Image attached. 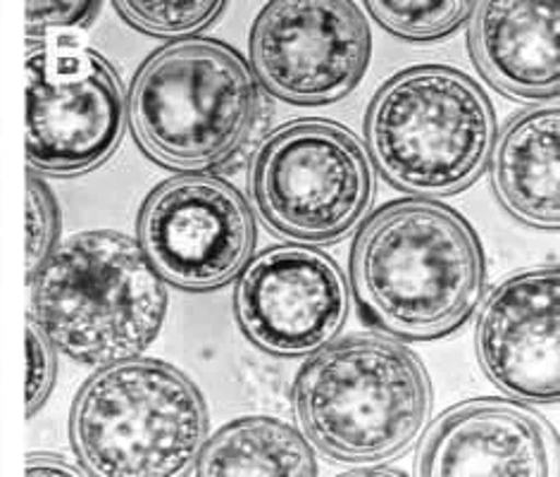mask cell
<instances>
[{
  "instance_id": "2",
  "label": "cell",
  "mask_w": 560,
  "mask_h": 477,
  "mask_svg": "<svg viewBox=\"0 0 560 477\" xmlns=\"http://www.w3.org/2000/svg\"><path fill=\"white\" fill-rule=\"evenodd\" d=\"M432 414V382L401 339L375 333L329 341L293 382V416L319 454L349 466L404 456Z\"/></svg>"
},
{
  "instance_id": "21",
  "label": "cell",
  "mask_w": 560,
  "mask_h": 477,
  "mask_svg": "<svg viewBox=\"0 0 560 477\" xmlns=\"http://www.w3.org/2000/svg\"><path fill=\"white\" fill-rule=\"evenodd\" d=\"M96 0H74V3H26V34L30 42H44L50 34L84 32L98 18Z\"/></svg>"
},
{
  "instance_id": "4",
  "label": "cell",
  "mask_w": 560,
  "mask_h": 477,
  "mask_svg": "<svg viewBox=\"0 0 560 477\" xmlns=\"http://www.w3.org/2000/svg\"><path fill=\"white\" fill-rule=\"evenodd\" d=\"M497 113L485 89L451 65H412L377 89L365 113L370 161L418 198L463 194L485 175Z\"/></svg>"
},
{
  "instance_id": "16",
  "label": "cell",
  "mask_w": 560,
  "mask_h": 477,
  "mask_svg": "<svg viewBox=\"0 0 560 477\" xmlns=\"http://www.w3.org/2000/svg\"><path fill=\"white\" fill-rule=\"evenodd\" d=\"M198 477H315L313 446L287 422L238 418L203 442L194 461Z\"/></svg>"
},
{
  "instance_id": "14",
  "label": "cell",
  "mask_w": 560,
  "mask_h": 477,
  "mask_svg": "<svg viewBox=\"0 0 560 477\" xmlns=\"http://www.w3.org/2000/svg\"><path fill=\"white\" fill-rule=\"evenodd\" d=\"M560 5L537 0H485L470 15V56L503 96L556 101L560 91Z\"/></svg>"
},
{
  "instance_id": "11",
  "label": "cell",
  "mask_w": 560,
  "mask_h": 477,
  "mask_svg": "<svg viewBox=\"0 0 560 477\" xmlns=\"http://www.w3.org/2000/svg\"><path fill=\"white\" fill-rule=\"evenodd\" d=\"M349 282L325 251L279 244L250 258L234 289V313L256 347L279 358L313 356L349 321Z\"/></svg>"
},
{
  "instance_id": "7",
  "label": "cell",
  "mask_w": 560,
  "mask_h": 477,
  "mask_svg": "<svg viewBox=\"0 0 560 477\" xmlns=\"http://www.w3.org/2000/svg\"><path fill=\"white\" fill-rule=\"evenodd\" d=\"M248 184L265 228L303 246L341 242L375 201L365 146L329 119H296L272 131L253 155Z\"/></svg>"
},
{
  "instance_id": "15",
  "label": "cell",
  "mask_w": 560,
  "mask_h": 477,
  "mask_svg": "<svg viewBox=\"0 0 560 477\" xmlns=\"http://www.w3.org/2000/svg\"><path fill=\"white\" fill-rule=\"evenodd\" d=\"M560 110L532 105L511 117L493 141L489 167L499 203L535 230L560 228Z\"/></svg>"
},
{
  "instance_id": "23",
  "label": "cell",
  "mask_w": 560,
  "mask_h": 477,
  "mask_svg": "<svg viewBox=\"0 0 560 477\" xmlns=\"http://www.w3.org/2000/svg\"><path fill=\"white\" fill-rule=\"evenodd\" d=\"M343 475H360V477H365V475H394V477H404L406 473L404 470H392V468H375V470H370V468H358V470H346Z\"/></svg>"
},
{
  "instance_id": "19",
  "label": "cell",
  "mask_w": 560,
  "mask_h": 477,
  "mask_svg": "<svg viewBox=\"0 0 560 477\" xmlns=\"http://www.w3.org/2000/svg\"><path fill=\"white\" fill-rule=\"evenodd\" d=\"M60 206L56 194L34 170L26 172V282L44 268L60 238Z\"/></svg>"
},
{
  "instance_id": "10",
  "label": "cell",
  "mask_w": 560,
  "mask_h": 477,
  "mask_svg": "<svg viewBox=\"0 0 560 477\" xmlns=\"http://www.w3.org/2000/svg\"><path fill=\"white\" fill-rule=\"evenodd\" d=\"M250 70L275 98L317 108L331 105L363 82L370 26L349 0H275L253 22Z\"/></svg>"
},
{
  "instance_id": "8",
  "label": "cell",
  "mask_w": 560,
  "mask_h": 477,
  "mask_svg": "<svg viewBox=\"0 0 560 477\" xmlns=\"http://www.w3.org/2000/svg\"><path fill=\"white\" fill-rule=\"evenodd\" d=\"M127 129V98L115 70L72 32L26 50V161L77 177L108 163Z\"/></svg>"
},
{
  "instance_id": "1",
  "label": "cell",
  "mask_w": 560,
  "mask_h": 477,
  "mask_svg": "<svg viewBox=\"0 0 560 477\" xmlns=\"http://www.w3.org/2000/svg\"><path fill=\"white\" fill-rule=\"evenodd\" d=\"M479 234L436 198L375 210L351 248V291L360 315L386 335L432 341L470 321L485 296Z\"/></svg>"
},
{
  "instance_id": "18",
  "label": "cell",
  "mask_w": 560,
  "mask_h": 477,
  "mask_svg": "<svg viewBox=\"0 0 560 477\" xmlns=\"http://www.w3.org/2000/svg\"><path fill=\"white\" fill-rule=\"evenodd\" d=\"M117 12L135 30L160 36L184 38L208 30L226 8L224 0H189V3H141V0H119Z\"/></svg>"
},
{
  "instance_id": "13",
  "label": "cell",
  "mask_w": 560,
  "mask_h": 477,
  "mask_svg": "<svg viewBox=\"0 0 560 477\" xmlns=\"http://www.w3.org/2000/svg\"><path fill=\"white\" fill-rule=\"evenodd\" d=\"M553 437L527 406L511 399H470L448 408L424 432L422 477H549Z\"/></svg>"
},
{
  "instance_id": "5",
  "label": "cell",
  "mask_w": 560,
  "mask_h": 477,
  "mask_svg": "<svg viewBox=\"0 0 560 477\" xmlns=\"http://www.w3.org/2000/svg\"><path fill=\"white\" fill-rule=\"evenodd\" d=\"M260 86L250 65L215 38H184L141 65L129 89L127 119L153 163L208 172L250 139Z\"/></svg>"
},
{
  "instance_id": "22",
  "label": "cell",
  "mask_w": 560,
  "mask_h": 477,
  "mask_svg": "<svg viewBox=\"0 0 560 477\" xmlns=\"http://www.w3.org/2000/svg\"><path fill=\"white\" fill-rule=\"evenodd\" d=\"M24 475H70V477H82L86 470L74 468L72 463L65 461L62 456H52V454H32L24 463Z\"/></svg>"
},
{
  "instance_id": "9",
  "label": "cell",
  "mask_w": 560,
  "mask_h": 477,
  "mask_svg": "<svg viewBox=\"0 0 560 477\" xmlns=\"http://www.w3.org/2000/svg\"><path fill=\"white\" fill-rule=\"evenodd\" d=\"M256 218L232 182L189 172L145 198L137 242L160 280L194 294L218 291L244 272L256 248Z\"/></svg>"
},
{
  "instance_id": "6",
  "label": "cell",
  "mask_w": 560,
  "mask_h": 477,
  "mask_svg": "<svg viewBox=\"0 0 560 477\" xmlns=\"http://www.w3.org/2000/svg\"><path fill=\"white\" fill-rule=\"evenodd\" d=\"M70 440L86 475L175 477L194 466L208 440V410L182 370L137 356L82 384Z\"/></svg>"
},
{
  "instance_id": "12",
  "label": "cell",
  "mask_w": 560,
  "mask_h": 477,
  "mask_svg": "<svg viewBox=\"0 0 560 477\" xmlns=\"http://www.w3.org/2000/svg\"><path fill=\"white\" fill-rule=\"evenodd\" d=\"M558 265L520 270L491 291L477 315L479 365L501 392L525 404L560 396Z\"/></svg>"
},
{
  "instance_id": "20",
  "label": "cell",
  "mask_w": 560,
  "mask_h": 477,
  "mask_svg": "<svg viewBox=\"0 0 560 477\" xmlns=\"http://www.w3.org/2000/svg\"><path fill=\"white\" fill-rule=\"evenodd\" d=\"M56 347L32 317H26V418L44 408L56 387L58 356Z\"/></svg>"
},
{
  "instance_id": "17",
  "label": "cell",
  "mask_w": 560,
  "mask_h": 477,
  "mask_svg": "<svg viewBox=\"0 0 560 477\" xmlns=\"http://www.w3.org/2000/svg\"><path fill=\"white\" fill-rule=\"evenodd\" d=\"M365 8L394 36H401L406 42H439L470 20L475 3L472 0H446V3L370 0Z\"/></svg>"
},
{
  "instance_id": "3",
  "label": "cell",
  "mask_w": 560,
  "mask_h": 477,
  "mask_svg": "<svg viewBox=\"0 0 560 477\" xmlns=\"http://www.w3.org/2000/svg\"><path fill=\"white\" fill-rule=\"evenodd\" d=\"M30 317L77 363L141 356L163 329L170 296L137 238L93 230L65 238L34 275Z\"/></svg>"
}]
</instances>
